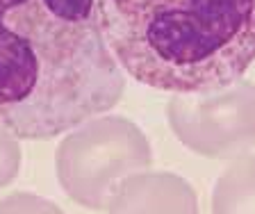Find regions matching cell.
<instances>
[{"label": "cell", "instance_id": "cell-6", "mask_svg": "<svg viewBox=\"0 0 255 214\" xmlns=\"http://www.w3.org/2000/svg\"><path fill=\"white\" fill-rule=\"evenodd\" d=\"M212 214H255V155L239 157L212 192Z\"/></svg>", "mask_w": 255, "mask_h": 214}, {"label": "cell", "instance_id": "cell-7", "mask_svg": "<svg viewBox=\"0 0 255 214\" xmlns=\"http://www.w3.org/2000/svg\"><path fill=\"white\" fill-rule=\"evenodd\" d=\"M0 214H64L55 203L34 194H11L0 201Z\"/></svg>", "mask_w": 255, "mask_h": 214}, {"label": "cell", "instance_id": "cell-4", "mask_svg": "<svg viewBox=\"0 0 255 214\" xmlns=\"http://www.w3.org/2000/svg\"><path fill=\"white\" fill-rule=\"evenodd\" d=\"M169 125L189 150L214 160L239 157L255 146V85L233 82L201 94H175Z\"/></svg>", "mask_w": 255, "mask_h": 214}, {"label": "cell", "instance_id": "cell-5", "mask_svg": "<svg viewBox=\"0 0 255 214\" xmlns=\"http://www.w3.org/2000/svg\"><path fill=\"white\" fill-rule=\"evenodd\" d=\"M107 214H201L196 192L175 173H139L119 189Z\"/></svg>", "mask_w": 255, "mask_h": 214}, {"label": "cell", "instance_id": "cell-1", "mask_svg": "<svg viewBox=\"0 0 255 214\" xmlns=\"http://www.w3.org/2000/svg\"><path fill=\"white\" fill-rule=\"evenodd\" d=\"M123 87L96 0H0V125L16 139L78 128Z\"/></svg>", "mask_w": 255, "mask_h": 214}, {"label": "cell", "instance_id": "cell-8", "mask_svg": "<svg viewBox=\"0 0 255 214\" xmlns=\"http://www.w3.org/2000/svg\"><path fill=\"white\" fill-rule=\"evenodd\" d=\"M21 169V146L16 137L0 125V189L7 187Z\"/></svg>", "mask_w": 255, "mask_h": 214}, {"label": "cell", "instance_id": "cell-3", "mask_svg": "<svg viewBox=\"0 0 255 214\" xmlns=\"http://www.w3.org/2000/svg\"><path fill=\"white\" fill-rule=\"evenodd\" d=\"M150 162V144L139 125L123 116H101L59 144L57 178L78 205L105 210L130 178L148 171Z\"/></svg>", "mask_w": 255, "mask_h": 214}, {"label": "cell", "instance_id": "cell-2", "mask_svg": "<svg viewBox=\"0 0 255 214\" xmlns=\"http://www.w3.org/2000/svg\"><path fill=\"white\" fill-rule=\"evenodd\" d=\"M130 78L169 94L237 82L255 62V0H96Z\"/></svg>", "mask_w": 255, "mask_h": 214}]
</instances>
